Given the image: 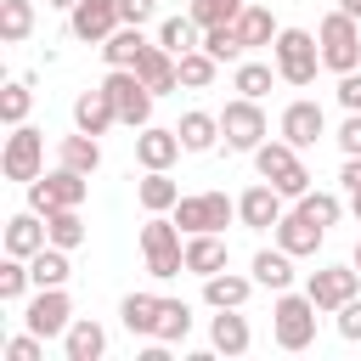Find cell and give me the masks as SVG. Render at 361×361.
<instances>
[{
    "label": "cell",
    "instance_id": "cell-1",
    "mask_svg": "<svg viewBox=\"0 0 361 361\" xmlns=\"http://www.w3.org/2000/svg\"><path fill=\"white\" fill-rule=\"evenodd\" d=\"M271 56H276L282 85L305 90V85H316V68H322V39H316V34H305V28H282V34L271 39Z\"/></svg>",
    "mask_w": 361,
    "mask_h": 361
},
{
    "label": "cell",
    "instance_id": "cell-2",
    "mask_svg": "<svg viewBox=\"0 0 361 361\" xmlns=\"http://www.w3.org/2000/svg\"><path fill=\"white\" fill-rule=\"evenodd\" d=\"M186 231L175 226V214L164 220V214H152L147 226H141V254H147V276H158V282H169V276H180L186 271V243H180Z\"/></svg>",
    "mask_w": 361,
    "mask_h": 361
},
{
    "label": "cell",
    "instance_id": "cell-3",
    "mask_svg": "<svg viewBox=\"0 0 361 361\" xmlns=\"http://www.w3.org/2000/svg\"><path fill=\"white\" fill-rule=\"evenodd\" d=\"M316 299L310 293H276V305H271V338L282 344V350H310L316 344Z\"/></svg>",
    "mask_w": 361,
    "mask_h": 361
},
{
    "label": "cell",
    "instance_id": "cell-4",
    "mask_svg": "<svg viewBox=\"0 0 361 361\" xmlns=\"http://www.w3.org/2000/svg\"><path fill=\"white\" fill-rule=\"evenodd\" d=\"M254 169H259V180H271L293 203L310 192V169L299 164V147H288V141H259L254 147Z\"/></svg>",
    "mask_w": 361,
    "mask_h": 361
},
{
    "label": "cell",
    "instance_id": "cell-5",
    "mask_svg": "<svg viewBox=\"0 0 361 361\" xmlns=\"http://www.w3.org/2000/svg\"><path fill=\"white\" fill-rule=\"evenodd\" d=\"M316 39H322V68H333V73L361 68V17L327 11V17L316 23Z\"/></svg>",
    "mask_w": 361,
    "mask_h": 361
},
{
    "label": "cell",
    "instance_id": "cell-6",
    "mask_svg": "<svg viewBox=\"0 0 361 361\" xmlns=\"http://www.w3.org/2000/svg\"><path fill=\"white\" fill-rule=\"evenodd\" d=\"M85 192H90V175H79V169L56 164L51 175L28 180V209H34V214H51V209H79V203H85Z\"/></svg>",
    "mask_w": 361,
    "mask_h": 361
},
{
    "label": "cell",
    "instance_id": "cell-7",
    "mask_svg": "<svg viewBox=\"0 0 361 361\" xmlns=\"http://www.w3.org/2000/svg\"><path fill=\"white\" fill-rule=\"evenodd\" d=\"M102 90L113 96L118 124H130V130H147V124H152V90L141 85V73H135V68H107Z\"/></svg>",
    "mask_w": 361,
    "mask_h": 361
},
{
    "label": "cell",
    "instance_id": "cell-8",
    "mask_svg": "<svg viewBox=\"0 0 361 361\" xmlns=\"http://www.w3.org/2000/svg\"><path fill=\"white\" fill-rule=\"evenodd\" d=\"M0 175H6V180H23V186L45 175V135H39L34 124H11L6 152H0Z\"/></svg>",
    "mask_w": 361,
    "mask_h": 361
},
{
    "label": "cell",
    "instance_id": "cell-9",
    "mask_svg": "<svg viewBox=\"0 0 361 361\" xmlns=\"http://www.w3.org/2000/svg\"><path fill=\"white\" fill-rule=\"evenodd\" d=\"M169 214H175V226L192 237V231H226V226L237 220V203H231L226 192H192V197H180Z\"/></svg>",
    "mask_w": 361,
    "mask_h": 361
},
{
    "label": "cell",
    "instance_id": "cell-10",
    "mask_svg": "<svg viewBox=\"0 0 361 361\" xmlns=\"http://www.w3.org/2000/svg\"><path fill=\"white\" fill-rule=\"evenodd\" d=\"M265 113H259V102L254 96H237V102H226V113H220V135H226V147L231 152H254L259 141H265Z\"/></svg>",
    "mask_w": 361,
    "mask_h": 361
},
{
    "label": "cell",
    "instance_id": "cell-11",
    "mask_svg": "<svg viewBox=\"0 0 361 361\" xmlns=\"http://www.w3.org/2000/svg\"><path fill=\"white\" fill-rule=\"evenodd\" d=\"M23 322H28V333H39V338H62V333L73 327V299H68L62 288H39V293L28 299V310H23Z\"/></svg>",
    "mask_w": 361,
    "mask_h": 361
},
{
    "label": "cell",
    "instance_id": "cell-12",
    "mask_svg": "<svg viewBox=\"0 0 361 361\" xmlns=\"http://www.w3.org/2000/svg\"><path fill=\"white\" fill-rule=\"evenodd\" d=\"M355 288H361V271H355V265H322V271H310V282H305V293L316 299V310L350 305Z\"/></svg>",
    "mask_w": 361,
    "mask_h": 361
},
{
    "label": "cell",
    "instance_id": "cell-13",
    "mask_svg": "<svg viewBox=\"0 0 361 361\" xmlns=\"http://www.w3.org/2000/svg\"><path fill=\"white\" fill-rule=\"evenodd\" d=\"M118 23H124V17H118V0H79V6L68 11V34L85 39V45H102Z\"/></svg>",
    "mask_w": 361,
    "mask_h": 361
},
{
    "label": "cell",
    "instance_id": "cell-14",
    "mask_svg": "<svg viewBox=\"0 0 361 361\" xmlns=\"http://www.w3.org/2000/svg\"><path fill=\"white\" fill-rule=\"evenodd\" d=\"M322 135H327V113H322V102H305V96H299V102L282 107V141H288V147L305 152V147H316Z\"/></svg>",
    "mask_w": 361,
    "mask_h": 361
},
{
    "label": "cell",
    "instance_id": "cell-15",
    "mask_svg": "<svg viewBox=\"0 0 361 361\" xmlns=\"http://www.w3.org/2000/svg\"><path fill=\"white\" fill-rule=\"evenodd\" d=\"M282 214H288V209H282V192H276L271 180H259V186H248V192L237 197V220H243L248 231H271Z\"/></svg>",
    "mask_w": 361,
    "mask_h": 361
},
{
    "label": "cell",
    "instance_id": "cell-16",
    "mask_svg": "<svg viewBox=\"0 0 361 361\" xmlns=\"http://www.w3.org/2000/svg\"><path fill=\"white\" fill-rule=\"evenodd\" d=\"M135 73H141V85H147L152 96L180 90V56H175V51H164V45H147V51L135 56Z\"/></svg>",
    "mask_w": 361,
    "mask_h": 361
},
{
    "label": "cell",
    "instance_id": "cell-17",
    "mask_svg": "<svg viewBox=\"0 0 361 361\" xmlns=\"http://www.w3.org/2000/svg\"><path fill=\"white\" fill-rule=\"evenodd\" d=\"M180 152H186V147H180V130L147 124V130L135 135V158H141V169H169V164H175Z\"/></svg>",
    "mask_w": 361,
    "mask_h": 361
},
{
    "label": "cell",
    "instance_id": "cell-18",
    "mask_svg": "<svg viewBox=\"0 0 361 361\" xmlns=\"http://www.w3.org/2000/svg\"><path fill=\"white\" fill-rule=\"evenodd\" d=\"M45 243H51V231H45V214L23 209V214H11V220H6V254H17V259H34Z\"/></svg>",
    "mask_w": 361,
    "mask_h": 361
},
{
    "label": "cell",
    "instance_id": "cell-19",
    "mask_svg": "<svg viewBox=\"0 0 361 361\" xmlns=\"http://www.w3.org/2000/svg\"><path fill=\"white\" fill-rule=\"evenodd\" d=\"M271 231H276V248H288L293 259L316 254V248H322V237H327V231H322V226H316L310 214H299V209H293V214H282V220H276Z\"/></svg>",
    "mask_w": 361,
    "mask_h": 361
},
{
    "label": "cell",
    "instance_id": "cell-20",
    "mask_svg": "<svg viewBox=\"0 0 361 361\" xmlns=\"http://www.w3.org/2000/svg\"><path fill=\"white\" fill-rule=\"evenodd\" d=\"M248 293H254V271H248V276H237V271L203 276V305H209V310H243Z\"/></svg>",
    "mask_w": 361,
    "mask_h": 361
},
{
    "label": "cell",
    "instance_id": "cell-21",
    "mask_svg": "<svg viewBox=\"0 0 361 361\" xmlns=\"http://www.w3.org/2000/svg\"><path fill=\"white\" fill-rule=\"evenodd\" d=\"M118 124V107H113V96L96 85V90H85L79 102H73V130H85V135H107Z\"/></svg>",
    "mask_w": 361,
    "mask_h": 361
},
{
    "label": "cell",
    "instance_id": "cell-22",
    "mask_svg": "<svg viewBox=\"0 0 361 361\" xmlns=\"http://www.w3.org/2000/svg\"><path fill=\"white\" fill-rule=\"evenodd\" d=\"M226 259H231V248H226L220 231H192L186 237V271L192 276H214V271H226Z\"/></svg>",
    "mask_w": 361,
    "mask_h": 361
},
{
    "label": "cell",
    "instance_id": "cell-23",
    "mask_svg": "<svg viewBox=\"0 0 361 361\" xmlns=\"http://www.w3.org/2000/svg\"><path fill=\"white\" fill-rule=\"evenodd\" d=\"M62 355L68 361H102L107 355V327L90 316H73V327L62 333Z\"/></svg>",
    "mask_w": 361,
    "mask_h": 361
},
{
    "label": "cell",
    "instance_id": "cell-24",
    "mask_svg": "<svg viewBox=\"0 0 361 361\" xmlns=\"http://www.w3.org/2000/svg\"><path fill=\"white\" fill-rule=\"evenodd\" d=\"M209 344H214L220 355H248V344H254L248 316H243V310H220V316L209 322Z\"/></svg>",
    "mask_w": 361,
    "mask_h": 361
},
{
    "label": "cell",
    "instance_id": "cell-25",
    "mask_svg": "<svg viewBox=\"0 0 361 361\" xmlns=\"http://www.w3.org/2000/svg\"><path fill=\"white\" fill-rule=\"evenodd\" d=\"M135 203H141L147 214H169V209L180 203V186L169 180V169H147V175L135 180Z\"/></svg>",
    "mask_w": 361,
    "mask_h": 361
},
{
    "label": "cell",
    "instance_id": "cell-26",
    "mask_svg": "<svg viewBox=\"0 0 361 361\" xmlns=\"http://www.w3.org/2000/svg\"><path fill=\"white\" fill-rule=\"evenodd\" d=\"M248 271H254V282L271 288V293L293 288V254H288V248H259V254L248 259Z\"/></svg>",
    "mask_w": 361,
    "mask_h": 361
},
{
    "label": "cell",
    "instance_id": "cell-27",
    "mask_svg": "<svg viewBox=\"0 0 361 361\" xmlns=\"http://www.w3.org/2000/svg\"><path fill=\"white\" fill-rule=\"evenodd\" d=\"M147 45H152V39H147L135 23H118V28L102 39V56H107V68H135V56H141Z\"/></svg>",
    "mask_w": 361,
    "mask_h": 361
},
{
    "label": "cell",
    "instance_id": "cell-28",
    "mask_svg": "<svg viewBox=\"0 0 361 361\" xmlns=\"http://www.w3.org/2000/svg\"><path fill=\"white\" fill-rule=\"evenodd\" d=\"M158 293H124V305H118V322L135 333V338H152L158 333Z\"/></svg>",
    "mask_w": 361,
    "mask_h": 361
},
{
    "label": "cell",
    "instance_id": "cell-29",
    "mask_svg": "<svg viewBox=\"0 0 361 361\" xmlns=\"http://www.w3.org/2000/svg\"><path fill=\"white\" fill-rule=\"evenodd\" d=\"M56 158H62L68 169H79V175H96V169H102V141L85 135V130H73V135H62Z\"/></svg>",
    "mask_w": 361,
    "mask_h": 361
},
{
    "label": "cell",
    "instance_id": "cell-30",
    "mask_svg": "<svg viewBox=\"0 0 361 361\" xmlns=\"http://www.w3.org/2000/svg\"><path fill=\"white\" fill-rule=\"evenodd\" d=\"M175 130H180V147H186V152H209V147L220 141V113H203V107H197V113H186Z\"/></svg>",
    "mask_w": 361,
    "mask_h": 361
},
{
    "label": "cell",
    "instance_id": "cell-31",
    "mask_svg": "<svg viewBox=\"0 0 361 361\" xmlns=\"http://www.w3.org/2000/svg\"><path fill=\"white\" fill-rule=\"evenodd\" d=\"M28 271H34V288H62L68 282V248H56V243H45L34 259H28Z\"/></svg>",
    "mask_w": 361,
    "mask_h": 361
},
{
    "label": "cell",
    "instance_id": "cell-32",
    "mask_svg": "<svg viewBox=\"0 0 361 361\" xmlns=\"http://www.w3.org/2000/svg\"><path fill=\"white\" fill-rule=\"evenodd\" d=\"M158 45L175 51V56H186V51L203 45V28H197L192 17H164V23H158Z\"/></svg>",
    "mask_w": 361,
    "mask_h": 361
},
{
    "label": "cell",
    "instance_id": "cell-33",
    "mask_svg": "<svg viewBox=\"0 0 361 361\" xmlns=\"http://www.w3.org/2000/svg\"><path fill=\"white\" fill-rule=\"evenodd\" d=\"M203 51H209L214 62H243V56H248L237 23H214V28H203Z\"/></svg>",
    "mask_w": 361,
    "mask_h": 361
},
{
    "label": "cell",
    "instance_id": "cell-34",
    "mask_svg": "<svg viewBox=\"0 0 361 361\" xmlns=\"http://www.w3.org/2000/svg\"><path fill=\"white\" fill-rule=\"evenodd\" d=\"M186 333H192V305H186V299H164V305H158V333H152V338L186 344Z\"/></svg>",
    "mask_w": 361,
    "mask_h": 361
},
{
    "label": "cell",
    "instance_id": "cell-35",
    "mask_svg": "<svg viewBox=\"0 0 361 361\" xmlns=\"http://www.w3.org/2000/svg\"><path fill=\"white\" fill-rule=\"evenodd\" d=\"M34 34V0H0V39L23 45Z\"/></svg>",
    "mask_w": 361,
    "mask_h": 361
},
{
    "label": "cell",
    "instance_id": "cell-36",
    "mask_svg": "<svg viewBox=\"0 0 361 361\" xmlns=\"http://www.w3.org/2000/svg\"><path fill=\"white\" fill-rule=\"evenodd\" d=\"M237 34H243V45L254 51V45H271L282 28H276V17H271L265 6H243V17H237Z\"/></svg>",
    "mask_w": 361,
    "mask_h": 361
},
{
    "label": "cell",
    "instance_id": "cell-37",
    "mask_svg": "<svg viewBox=\"0 0 361 361\" xmlns=\"http://www.w3.org/2000/svg\"><path fill=\"white\" fill-rule=\"evenodd\" d=\"M45 231H51L56 248L73 254V248L85 243V214H79V209H51V214H45Z\"/></svg>",
    "mask_w": 361,
    "mask_h": 361
},
{
    "label": "cell",
    "instance_id": "cell-38",
    "mask_svg": "<svg viewBox=\"0 0 361 361\" xmlns=\"http://www.w3.org/2000/svg\"><path fill=\"white\" fill-rule=\"evenodd\" d=\"M271 79H282V73H276L271 62H237V73H231V90H237V96H254V102H259V96L271 90Z\"/></svg>",
    "mask_w": 361,
    "mask_h": 361
},
{
    "label": "cell",
    "instance_id": "cell-39",
    "mask_svg": "<svg viewBox=\"0 0 361 361\" xmlns=\"http://www.w3.org/2000/svg\"><path fill=\"white\" fill-rule=\"evenodd\" d=\"M214 73H220V62H214L203 45L180 56V85H186V90H209V85H214Z\"/></svg>",
    "mask_w": 361,
    "mask_h": 361
},
{
    "label": "cell",
    "instance_id": "cell-40",
    "mask_svg": "<svg viewBox=\"0 0 361 361\" xmlns=\"http://www.w3.org/2000/svg\"><path fill=\"white\" fill-rule=\"evenodd\" d=\"M243 6H248V0H192V6H186V17H192L197 28H214V23H237V17H243Z\"/></svg>",
    "mask_w": 361,
    "mask_h": 361
},
{
    "label": "cell",
    "instance_id": "cell-41",
    "mask_svg": "<svg viewBox=\"0 0 361 361\" xmlns=\"http://www.w3.org/2000/svg\"><path fill=\"white\" fill-rule=\"evenodd\" d=\"M28 282H34V271H28V259H17V254H6V265H0V305H11V299H23V293H28Z\"/></svg>",
    "mask_w": 361,
    "mask_h": 361
},
{
    "label": "cell",
    "instance_id": "cell-42",
    "mask_svg": "<svg viewBox=\"0 0 361 361\" xmlns=\"http://www.w3.org/2000/svg\"><path fill=\"white\" fill-rule=\"evenodd\" d=\"M299 214H310V220H316V226L327 231V226H338V214H344V203H338L333 192H305V197H299Z\"/></svg>",
    "mask_w": 361,
    "mask_h": 361
},
{
    "label": "cell",
    "instance_id": "cell-43",
    "mask_svg": "<svg viewBox=\"0 0 361 361\" xmlns=\"http://www.w3.org/2000/svg\"><path fill=\"white\" fill-rule=\"evenodd\" d=\"M28 102H34V96H28V79H11L6 96H0V118H6V124H28Z\"/></svg>",
    "mask_w": 361,
    "mask_h": 361
},
{
    "label": "cell",
    "instance_id": "cell-44",
    "mask_svg": "<svg viewBox=\"0 0 361 361\" xmlns=\"http://www.w3.org/2000/svg\"><path fill=\"white\" fill-rule=\"evenodd\" d=\"M39 355H45V338L39 333H17L6 344V361H39Z\"/></svg>",
    "mask_w": 361,
    "mask_h": 361
},
{
    "label": "cell",
    "instance_id": "cell-45",
    "mask_svg": "<svg viewBox=\"0 0 361 361\" xmlns=\"http://www.w3.org/2000/svg\"><path fill=\"white\" fill-rule=\"evenodd\" d=\"M333 96H338V107H344V113H361V68L338 73V90H333Z\"/></svg>",
    "mask_w": 361,
    "mask_h": 361
},
{
    "label": "cell",
    "instance_id": "cell-46",
    "mask_svg": "<svg viewBox=\"0 0 361 361\" xmlns=\"http://www.w3.org/2000/svg\"><path fill=\"white\" fill-rule=\"evenodd\" d=\"M333 316H338V338H350V344H361V299H350V305H338Z\"/></svg>",
    "mask_w": 361,
    "mask_h": 361
},
{
    "label": "cell",
    "instance_id": "cell-47",
    "mask_svg": "<svg viewBox=\"0 0 361 361\" xmlns=\"http://www.w3.org/2000/svg\"><path fill=\"white\" fill-rule=\"evenodd\" d=\"M118 17L141 28V23H152V17H158V0H118Z\"/></svg>",
    "mask_w": 361,
    "mask_h": 361
},
{
    "label": "cell",
    "instance_id": "cell-48",
    "mask_svg": "<svg viewBox=\"0 0 361 361\" xmlns=\"http://www.w3.org/2000/svg\"><path fill=\"white\" fill-rule=\"evenodd\" d=\"M338 147H344V158H355V152H361V113H350V118L338 124Z\"/></svg>",
    "mask_w": 361,
    "mask_h": 361
},
{
    "label": "cell",
    "instance_id": "cell-49",
    "mask_svg": "<svg viewBox=\"0 0 361 361\" xmlns=\"http://www.w3.org/2000/svg\"><path fill=\"white\" fill-rule=\"evenodd\" d=\"M338 180H344V192H361V152H355V158H344Z\"/></svg>",
    "mask_w": 361,
    "mask_h": 361
},
{
    "label": "cell",
    "instance_id": "cell-50",
    "mask_svg": "<svg viewBox=\"0 0 361 361\" xmlns=\"http://www.w3.org/2000/svg\"><path fill=\"white\" fill-rule=\"evenodd\" d=\"M338 11H350V17H361V0H338Z\"/></svg>",
    "mask_w": 361,
    "mask_h": 361
},
{
    "label": "cell",
    "instance_id": "cell-51",
    "mask_svg": "<svg viewBox=\"0 0 361 361\" xmlns=\"http://www.w3.org/2000/svg\"><path fill=\"white\" fill-rule=\"evenodd\" d=\"M350 214H355V220H361V192H350Z\"/></svg>",
    "mask_w": 361,
    "mask_h": 361
},
{
    "label": "cell",
    "instance_id": "cell-52",
    "mask_svg": "<svg viewBox=\"0 0 361 361\" xmlns=\"http://www.w3.org/2000/svg\"><path fill=\"white\" fill-rule=\"evenodd\" d=\"M45 6H62V11H73V6H79V0H45Z\"/></svg>",
    "mask_w": 361,
    "mask_h": 361
},
{
    "label": "cell",
    "instance_id": "cell-53",
    "mask_svg": "<svg viewBox=\"0 0 361 361\" xmlns=\"http://www.w3.org/2000/svg\"><path fill=\"white\" fill-rule=\"evenodd\" d=\"M350 265H355V271H361V243H355V259H350Z\"/></svg>",
    "mask_w": 361,
    "mask_h": 361
}]
</instances>
